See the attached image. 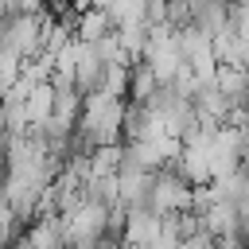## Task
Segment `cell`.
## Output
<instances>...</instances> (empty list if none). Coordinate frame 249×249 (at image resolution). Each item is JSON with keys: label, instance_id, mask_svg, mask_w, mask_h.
<instances>
[{"label": "cell", "instance_id": "6da1fadb", "mask_svg": "<svg viewBox=\"0 0 249 249\" xmlns=\"http://www.w3.org/2000/svg\"><path fill=\"white\" fill-rule=\"evenodd\" d=\"M47 31L39 23V16H0V51L16 54V58H31L39 54Z\"/></svg>", "mask_w": 249, "mask_h": 249}, {"label": "cell", "instance_id": "7a4b0ae2", "mask_svg": "<svg viewBox=\"0 0 249 249\" xmlns=\"http://www.w3.org/2000/svg\"><path fill=\"white\" fill-rule=\"evenodd\" d=\"M113 31H117V27H113V19H109L105 8H86L82 19H78V39H82V43H97V39H105V35H113Z\"/></svg>", "mask_w": 249, "mask_h": 249}, {"label": "cell", "instance_id": "3957f363", "mask_svg": "<svg viewBox=\"0 0 249 249\" xmlns=\"http://www.w3.org/2000/svg\"><path fill=\"white\" fill-rule=\"evenodd\" d=\"M230 27L237 31V39L249 47V8H237L233 4V16H230Z\"/></svg>", "mask_w": 249, "mask_h": 249}]
</instances>
